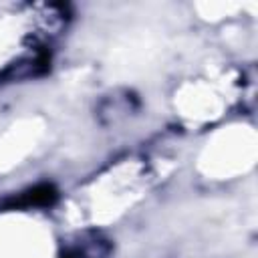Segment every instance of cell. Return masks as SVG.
Listing matches in <instances>:
<instances>
[{"instance_id":"2","label":"cell","mask_w":258,"mask_h":258,"mask_svg":"<svg viewBox=\"0 0 258 258\" xmlns=\"http://www.w3.org/2000/svg\"><path fill=\"white\" fill-rule=\"evenodd\" d=\"M67 258H85V256H83V254H81L79 250H75V252H71V254H67Z\"/></svg>"},{"instance_id":"1","label":"cell","mask_w":258,"mask_h":258,"mask_svg":"<svg viewBox=\"0 0 258 258\" xmlns=\"http://www.w3.org/2000/svg\"><path fill=\"white\" fill-rule=\"evenodd\" d=\"M56 200V191L52 185L48 183H42V185H36L28 191H24L18 200L14 198L8 206L10 208H30V206H48Z\"/></svg>"}]
</instances>
